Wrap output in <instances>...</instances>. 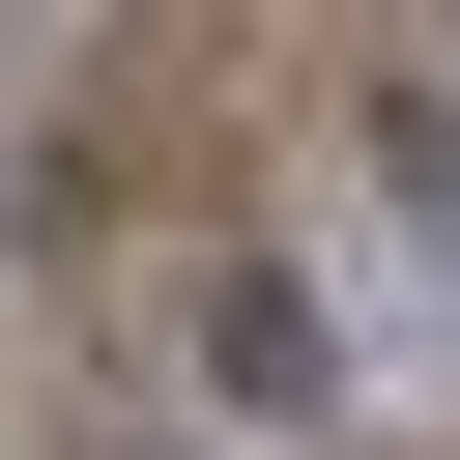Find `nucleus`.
Returning a JSON list of instances; mask_svg holds the SVG:
<instances>
[{
	"label": "nucleus",
	"instance_id": "nucleus-1",
	"mask_svg": "<svg viewBox=\"0 0 460 460\" xmlns=\"http://www.w3.org/2000/svg\"><path fill=\"white\" fill-rule=\"evenodd\" d=\"M201 402H259V431H316V402H345V345H316V288H288V259H230V288H201Z\"/></svg>",
	"mask_w": 460,
	"mask_h": 460
}]
</instances>
